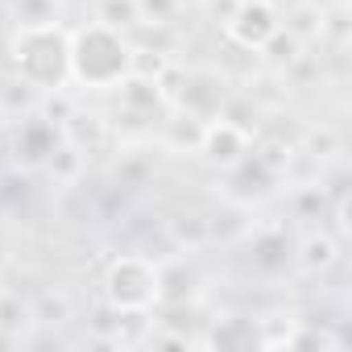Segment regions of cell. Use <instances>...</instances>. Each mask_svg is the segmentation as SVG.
<instances>
[{"label":"cell","instance_id":"cell-1","mask_svg":"<svg viewBox=\"0 0 352 352\" xmlns=\"http://www.w3.org/2000/svg\"><path fill=\"white\" fill-rule=\"evenodd\" d=\"M129 71H133V46L116 25L96 21L71 34V79H79L83 87H116L129 79Z\"/></svg>","mask_w":352,"mask_h":352},{"label":"cell","instance_id":"cell-2","mask_svg":"<svg viewBox=\"0 0 352 352\" xmlns=\"http://www.w3.org/2000/svg\"><path fill=\"white\" fill-rule=\"evenodd\" d=\"M13 67L30 87L58 91L71 79V34L50 21L21 25L13 38Z\"/></svg>","mask_w":352,"mask_h":352},{"label":"cell","instance_id":"cell-3","mask_svg":"<svg viewBox=\"0 0 352 352\" xmlns=\"http://www.w3.org/2000/svg\"><path fill=\"white\" fill-rule=\"evenodd\" d=\"M104 298L120 315H141L153 302H162V270L141 253L112 257L104 270Z\"/></svg>","mask_w":352,"mask_h":352},{"label":"cell","instance_id":"cell-4","mask_svg":"<svg viewBox=\"0 0 352 352\" xmlns=\"http://www.w3.org/2000/svg\"><path fill=\"white\" fill-rule=\"evenodd\" d=\"M228 34L241 46L261 50V46H270L278 38V13L265 5V0H245V5L232 13V21H228Z\"/></svg>","mask_w":352,"mask_h":352},{"label":"cell","instance_id":"cell-5","mask_svg":"<svg viewBox=\"0 0 352 352\" xmlns=\"http://www.w3.org/2000/svg\"><path fill=\"white\" fill-rule=\"evenodd\" d=\"M199 153H204L212 166L232 170V166L245 162V153H249V137H245V129H236V124H228V120H216V124L204 129Z\"/></svg>","mask_w":352,"mask_h":352}]
</instances>
